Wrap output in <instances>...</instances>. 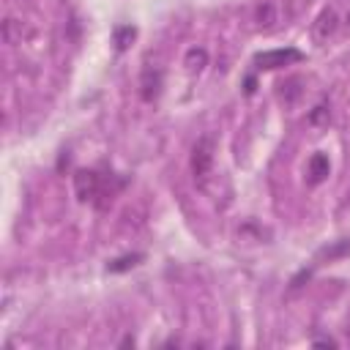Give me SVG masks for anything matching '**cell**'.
<instances>
[{
  "label": "cell",
  "instance_id": "277c9868",
  "mask_svg": "<svg viewBox=\"0 0 350 350\" xmlns=\"http://www.w3.org/2000/svg\"><path fill=\"white\" fill-rule=\"evenodd\" d=\"M336 27H339V14L334 8H325V11H320V16L312 25V36H314V41L325 44L336 33Z\"/></svg>",
  "mask_w": 350,
  "mask_h": 350
},
{
  "label": "cell",
  "instance_id": "52a82bcc",
  "mask_svg": "<svg viewBox=\"0 0 350 350\" xmlns=\"http://www.w3.org/2000/svg\"><path fill=\"white\" fill-rule=\"evenodd\" d=\"M328 170H331V164H328V156H323V153H314V156L309 159V180H312V183H320V180H325Z\"/></svg>",
  "mask_w": 350,
  "mask_h": 350
},
{
  "label": "cell",
  "instance_id": "6da1fadb",
  "mask_svg": "<svg viewBox=\"0 0 350 350\" xmlns=\"http://www.w3.org/2000/svg\"><path fill=\"white\" fill-rule=\"evenodd\" d=\"M211 167H213V137L205 134L191 148V172L200 183H205L208 175H211Z\"/></svg>",
  "mask_w": 350,
  "mask_h": 350
},
{
  "label": "cell",
  "instance_id": "5bb4252c",
  "mask_svg": "<svg viewBox=\"0 0 350 350\" xmlns=\"http://www.w3.org/2000/svg\"><path fill=\"white\" fill-rule=\"evenodd\" d=\"M314 345H325V347H336V342H334V339H317Z\"/></svg>",
  "mask_w": 350,
  "mask_h": 350
},
{
  "label": "cell",
  "instance_id": "9c48e42d",
  "mask_svg": "<svg viewBox=\"0 0 350 350\" xmlns=\"http://www.w3.org/2000/svg\"><path fill=\"white\" fill-rule=\"evenodd\" d=\"M205 63H208V52H205L202 46H191V49L186 52V57H183V66H186L189 71H200Z\"/></svg>",
  "mask_w": 350,
  "mask_h": 350
},
{
  "label": "cell",
  "instance_id": "4fadbf2b",
  "mask_svg": "<svg viewBox=\"0 0 350 350\" xmlns=\"http://www.w3.org/2000/svg\"><path fill=\"white\" fill-rule=\"evenodd\" d=\"M126 38H134V27H120V30L115 33V44H118V49H126Z\"/></svg>",
  "mask_w": 350,
  "mask_h": 350
},
{
  "label": "cell",
  "instance_id": "7a4b0ae2",
  "mask_svg": "<svg viewBox=\"0 0 350 350\" xmlns=\"http://www.w3.org/2000/svg\"><path fill=\"white\" fill-rule=\"evenodd\" d=\"M301 57H304V55H301L298 49L287 46V49H268V52H260V55L254 57V63H257L260 68H282V66L298 63Z\"/></svg>",
  "mask_w": 350,
  "mask_h": 350
},
{
  "label": "cell",
  "instance_id": "8fae6325",
  "mask_svg": "<svg viewBox=\"0 0 350 350\" xmlns=\"http://www.w3.org/2000/svg\"><path fill=\"white\" fill-rule=\"evenodd\" d=\"M342 254H350V241H336L334 246L320 249L317 257H328V260H334V257H342Z\"/></svg>",
  "mask_w": 350,
  "mask_h": 350
},
{
  "label": "cell",
  "instance_id": "8992f818",
  "mask_svg": "<svg viewBox=\"0 0 350 350\" xmlns=\"http://www.w3.org/2000/svg\"><path fill=\"white\" fill-rule=\"evenodd\" d=\"M139 93L145 101H153L161 93V71L159 68H145L139 79Z\"/></svg>",
  "mask_w": 350,
  "mask_h": 350
},
{
  "label": "cell",
  "instance_id": "9a60e30c",
  "mask_svg": "<svg viewBox=\"0 0 350 350\" xmlns=\"http://www.w3.org/2000/svg\"><path fill=\"white\" fill-rule=\"evenodd\" d=\"M347 342H350V328H347Z\"/></svg>",
  "mask_w": 350,
  "mask_h": 350
},
{
  "label": "cell",
  "instance_id": "5b68a950",
  "mask_svg": "<svg viewBox=\"0 0 350 350\" xmlns=\"http://www.w3.org/2000/svg\"><path fill=\"white\" fill-rule=\"evenodd\" d=\"M254 22H257V27L271 30L276 22H282V11H279V5H276V3H271V0L260 3V5H257V11H254Z\"/></svg>",
  "mask_w": 350,
  "mask_h": 350
},
{
  "label": "cell",
  "instance_id": "ba28073f",
  "mask_svg": "<svg viewBox=\"0 0 350 350\" xmlns=\"http://www.w3.org/2000/svg\"><path fill=\"white\" fill-rule=\"evenodd\" d=\"M3 41H5V44H22V22H19V19L8 16V19L3 22Z\"/></svg>",
  "mask_w": 350,
  "mask_h": 350
},
{
  "label": "cell",
  "instance_id": "30bf717a",
  "mask_svg": "<svg viewBox=\"0 0 350 350\" xmlns=\"http://www.w3.org/2000/svg\"><path fill=\"white\" fill-rule=\"evenodd\" d=\"M142 262V254H126V257H118V260H112L109 265H107V271H112V273H120V271H129V268H134V265H139Z\"/></svg>",
  "mask_w": 350,
  "mask_h": 350
},
{
  "label": "cell",
  "instance_id": "3957f363",
  "mask_svg": "<svg viewBox=\"0 0 350 350\" xmlns=\"http://www.w3.org/2000/svg\"><path fill=\"white\" fill-rule=\"evenodd\" d=\"M74 189H77V197H79L82 202L96 200V197L101 194V178H98V172H93V170H77V175H74Z\"/></svg>",
  "mask_w": 350,
  "mask_h": 350
},
{
  "label": "cell",
  "instance_id": "7c38bea8",
  "mask_svg": "<svg viewBox=\"0 0 350 350\" xmlns=\"http://www.w3.org/2000/svg\"><path fill=\"white\" fill-rule=\"evenodd\" d=\"M328 120H331V112H328L325 104H317V107L309 112V123H312V126H325Z\"/></svg>",
  "mask_w": 350,
  "mask_h": 350
}]
</instances>
